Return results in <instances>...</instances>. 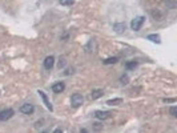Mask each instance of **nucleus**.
Returning <instances> with one entry per match:
<instances>
[{"mask_svg":"<svg viewBox=\"0 0 177 133\" xmlns=\"http://www.w3.org/2000/svg\"><path fill=\"white\" fill-rule=\"evenodd\" d=\"M65 64H67V63H65V59L61 57V63H59V68H63V66H64Z\"/></svg>","mask_w":177,"mask_h":133,"instance_id":"19","label":"nucleus"},{"mask_svg":"<svg viewBox=\"0 0 177 133\" xmlns=\"http://www.w3.org/2000/svg\"><path fill=\"white\" fill-rule=\"evenodd\" d=\"M103 95H104L103 89H95V91H92V93H91V99L92 100H97V99L103 97Z\"/></svg>","mask_w":177,"mask_h":133,"instance_id":"9","label":"nucleus"},{"mask_svg":"<svg viewBox=\"0 0 177 133\" xmlns=\"http://www.w3.org/2000/svg\"><path fill=\"white\" fill-rule=\"evenodd\" d=\"M15 114V110L13 109H4V110H0V121H7V120H9L11 117H12Z\"/></svg>","mask_w":177,"mask_h":133,"instance_id":"3","label":"nucleus"},{"mask_svg":"<svg viewBox=\"0 0 177 133\" xmlns=\"http://www.w3.org/2000/svg\"><path fill=\"white\" fill-rule=\"evenodd\" d=\"M38 93L40 95V97L43 99V101H44V104H45V106H47V108L51 110V112H52V110H53V108H52V105H51V102H49V100H48V97L45 96V93H44L43 91H39Z\"/></svg>","mask_w":177,"mask_h":133,"instance_id":"8","label":"nucleus"},{"mask_svg":"<svg viewBox=\"0 0 177 133\" xmlns=\"http://www.w3.org/2000/svg\"><path fill=\"white\" fill-rule=\"evenodd\" d=\"M113 28H115V31L117 33H123L125 31V24L124 23H116L115 25H113Z\"/></svg>","mask_w":177,"mask_h":133,"instance_id":"10","label":"nucleus"},{"mask_svg":"<svg viewBox=\"0 0 177 133\" xmlns=\"http://www.w3.org/2000/svg\"><path fill=\"white\" fill-rule=\"evenodd\" d=\"M65 89V84L61 83V81H59V83H55L52 85V91L55 92V93H61Z\"/></svg>","mask_w":177,"mask_h":133,"instance_id":"7","label":"nucleus"},{"mask_svg":"<svg viewBox=\"0 0 177 133\" xmlns=\"http://www.w3.org/2000/svg\"><path fill=\"white\" fill-rule=\"evenodd\" d=\"M121 102H123V100H121V99H112V100H108L107 104H108V105H119V104H121Z\"/></svg>","mask_w":177,"mask_h":133,"instance_id":"12","label":"nucleus"},{"mask_svg":"<svg viewBox=\"0 0 177 133\" xmlns=\"http://www.w3.org/2000/svg\"><path fill=\"white\" fill-rule=\"evenodd\" d=\"M109 112H107V110H96L95 112V117L97 120H107L109 117Z\"/></svg>","mask_w":177,"mask_h":133,"instance_id":"6","label":"nucleus"},{"mask_svg":"<svg viewBox=\"0 0 177 133\" xmlns=\"http://www.w3.org/2000/svg\"><path fill=\"white\" fill-rule=\"evenodd\" d=\"M146 39L150 40V41H153V43H157V44L161 41L160 35H156V33H153V35H148V36H146Z\"/></svg>","mask_w":177,"mask_h":133,"instance_id":"11","label":"nucleus"},{"mask_svg":"<svg viewBox=\"0 0 177 133\" xmlns=\"http://www.w3.org/2000/svg\"><path fill=\"white\" fill-rule=\"evenodd\" d=\"M125 66H127V69H133V68L137 66V63H136V61H129V63L125 64Z\"/></svg>","mask_w":177,"mask_h":133,"instance_id":"14","label":"nucleus"},{"mask_svg":"<svg viewBox=\"0 0 177 133\" xmlns=\"http://www.w3.org/2000/svg\"><path fill=\"white\" fill-rule=\"evenodd\" d=\"M71 102H72V106H75V108H77V106L83 105L84 102V97L80 93H73L71 96Z\"/></svg>","mask_w":177,"mask_h":133,"instance_id":"2","label":"nucleus"},{"mask_svg":"<svg viewBox=\"0 0 177 133\" xmlns=\"http://www.w3.org/2000/svg\"><path fill=\"white\" fill-rule=\"evenodd\" d=\"M144 21H145V17L144 16H137L136 19H133L131 21V28L133 29V31H140L144 24Z\"/></svg>","mask_w":177,"mask_h":133,"instance_id":"1","label":"nucleus"},{"mask_svg":"<svg viewBox=\"0 0 177 133\" xmlns=\"http://www.w3.org/2000/svg\"><path fill=\"white\" fill-rule=\"evenodd\" d=\"M120 81H121V84H128L129 79H128V76H127V75H124V76H121V77H120Z\"/></svg>","mask_w":177,"mask_h":133,"instance_id":"17","label":"nucleus"},{"mask_svg":"<svg viewBox=\"0 0 177 133\" xmlns=\"http://www.w3.org/2000/svg\"><path fill=\"white\" fill-rule=\"evenodd\" d=\"M34 110H35V106L32 104H23L20 106V112L24 114H32Z\"/></svg>","mask_w":177,"mask_h":133,"instance_id":"4","label":"nucleus"},{"mask_svg":"<svg viewBox=\"0 0 177 133\" xmlns=\"http://www.w3.org/2000/svg\"><path fill=\"white\" fill-rule=\"evenodd\" d=\"M117 60H119L117 57H108L104 61V64H107V65H108V64H115V63H117Z\"/></svg>","mask_w":177,"mask_h":133,"instance_id":"13","label":"nucleus"},{"mask_svg":"<svg viewBox=\"0 0 177 133\" xmlns=\"http://www.w3.org/2000/svg\"><path fill=\"white\" fill-rule=\"evenodd\" d=\"M61 5H72L75 0H59Z\"/></svg>","mask_w":177,"mask_h":133,"instance_id":"15","label":"nucleus"},{"mask_svg":"<svg viewBox=\"0 0 177 133\" xmlns=\"http://www.w3.org/2000/svg\"><path fill=\"white\" fill-rule=\"evenodd\" d=\"M53 64H55V57L53 56H47L45 60H44V68L49 71V69L53 68Z\"/></svg>","mask_w":177,"mask_h":133,"instance_id":"5","label":"nucleus"},{"mask_svg":"<svg viewBox=\"0 0 177 133\" xmlns=\"http://www.w3.org/2000/svg\"><path fill=\"white\" fill-rule=\"evenodd\" d=\"M169 113H171L173 117H177V106H172V108L169 109Z\"/></svg>","mask_w":177,"mask_h":133,"instance_id":"16","label":"nucleus"},{"mask_svg":"<svg viewBox=\"0 0 177 133\" xmlns=\"http://www.w3.org/2000/svg\"><path fill=\"white\" fill-rule=\"evenodd\" d=\"M93 129H95V131H101V129H103V125L99 124V123H96V124H93Z\"/></svg>","mask_w":177,"mask_h":133,"instance_id":"18","label":"nucleus"}]
</instances>
